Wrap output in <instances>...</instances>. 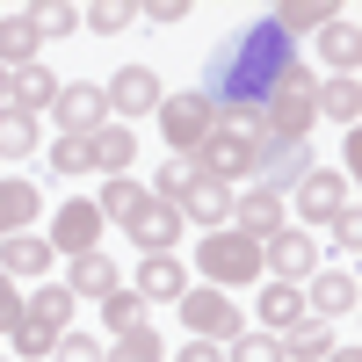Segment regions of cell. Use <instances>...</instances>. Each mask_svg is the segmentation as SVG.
Listing matches in <instances>:
<instances>
[{"instance_id":"22","label":"cell","mask_w":362,"mask_h":362,"mask_svg":"<svg viewBox=\"0 0 362 362\" xmlns=\"http://www.w3.org/2000/svg\"><path fill=\"white\" fill-rule=\"evenodd\" d=\"M37 51H44L37 22H29V15H0V73H22V66H37Z\"/></svg>"},{"instance_id":"15","label":"cell","mask_w":362,"mask_h":362,"mask_svg":"<svg viewBox=\"0 0 362 362\" xmlns=\"http://www.w3.org/2000/svg\"><path fill=\"white\" fill-rule=\"evenodd\" d=\"M305 174H312V145H261V167H254V181H261V189L290 196Z\"/></svg>"},{"instance_id":"23","label":"cell","mask_w":362,"mask_h":362,"mask_svg":"<svg viewBox=\"0 0 362 362\" xmlns=\"http://www.w3.org/2000/svg\"><path fill=\"white\" fill-rule=\"evenodd\" d=\"M138 203H153V196H145V181H131V174H109V181H102V196H95L102 225H131V218H138Z\"/></svg>"},{"instance_id":"35","label":"cell","mask_w":362,"mask_h":362,"mask_svg":"<svg viewBox=\"0 0 362 362\" xmlns=\"http://www.w3.org/2000/svg\"><path fill=\"white\" fill-rule=\"evenodd\" d=\"M29 22H37V37H73L80 29V8H66V0H44V8H29Z\"/></svg>"},{"instance_id":"21","label":"cell","mask_w":362,"mask_h":362,"mask_svg":"<svg viewBox=\"0 0 362 362\" xmlns=\"http://www.w3.org/2000/svg\"><path fill=\"white\" fill-rule=\"evenodd\" d=\"M37 210H44V189H37V181H22V174L0 181V239L29 232V218H37Z\"/></svg>"},{"instance_id":"20","label":"cell","mask_w":362,"mask_h":362,"mask_svg":"<svg viewBox=\"0 0 362 362\" xmlns=\"http://www.w3.org/2000/svg\"><path fill=\"white\" fill-rule=\"evenodd\" d=\"M181 290H189V268H181L174 254H145L138 261V297L145 305H174Z\"/></svg>"},{"instance_id":"41","label":"cell","mask_w":362,"mask_h":362,"mask_svg":"<svg viewBox=\"0 0 362 362\" xmlns=\"http://www.w3.org/2000/svg\"><path fill=\"white\" fill-rule=\"evenodd\" d=\"M138 15H145V22H153V29H160V22H181V15H189V0H145V8H138Z\"/></svg>"},{"instance_id":"31","label":"cell","mask_w":362,"mask_h":362,"mask_svg":"<svg viewBox=\"0 0 362 362\" xmlns=\"http://www.w3.org/2000/svg\"><path fill=\"white\" fill-rule=\"evenodd\" d=\"M66 290H73V297H109V290H116V261H109V254H80L73 276H66Z\"/></svg>"},{"instance_id":"18","label":"cell","mask_w":362,"mask_h":362,"mask_svg":"<svg viewBox=\"0 0 362 362\" xmlns=\"http://www.w3.org/2000/svg\"><path fill=\"white\" fill-rule=\"evenodd\" d=\"M58 254H51V239L44 232H15V239H0V276L8 283H29V276H44Z\"/></svg>"},{"instance_id":"26","label":"cell","mask_w":362,"mask_h":362,"mask_svg":"<svg viewBox=\"0 0 362 362\" xmlns=\"http://www.w3.org/2000/svg\"><path fill=\"white\" fill-rule=\"evenodd\" d=\"M261 319H268V334L283 341L290 326L305 319V290H297V283H268V290H261Z\"/></svg>"},{"instance_id":"29","label":"cell","mask_w":362,"mask_h":362,"mask_svg":"<svg viewBox=\"0 0 362 362\" xmlns=\"http://www.w3.org/2000/svg\"><path fill=\"white\" fill-rule=\"evenodd\" d=\"M145 312H153V305H145L138 290H109V297H102V326H109V341L138 334V326H145Z\"/></svg>"},{"instance_id":"12","label":"cell","mask_w":362,"mask_h":362,"mask_svg":"<svg viewBox=\"0 0 362 362\" xmlns=\"http://www.w3.org/2000/svg\"><path fill=\"white\" fill-rule=\"evenodd\" d=\"M268 261H276V283H305V276H319V247H312V239L305 232H276V239H261V268Z\"/></svg>"},{"instance_id":"6","label":"cell","mask_w":362,"mask_h":362,"mask_svg":"<svg viewBox=\"0 0 362 362\" xmlns=\"http://www.w3.org/2000/svg\"><path fill=\"white\" fill-rule=\"evenodd\" d=\"M153 116H160V138L174 145V160H189L196 145L218 131V109H210L196 87H189V95H160V109H153Z\"/></svg>"},{"instance_id":"2","label":"cell","mask_w":362,"mask_h":362,"mask_svg":"<svg viewBox=\"0 0 362 362\" xmlns=\"http://www.w3.org/2000/svg\"><path fill=\"white\" fill-rule=\"evenodd\" d=\"M261 109H218V131H210L196 153H189V167L203 174V181H254V167H261Z\"/></svg>"},{"instance_id":"36","label":"cell","mask_w":362,"mask_h":362,"mask_svg":"<svg viewBox=\"0 0 362 362\" xmlns=\"http://www.w3.org/2000/svg\"><path fill=\"white\" fill-rule=\"evenodd\" d=\"M225 362H283V341L276 334H239V341H225Z\"/></svg>"},{"instance_id":"8","label":"cell","mask_w":362,"mask_h":362,"mask_svg":"<svg viewBox=\"0 0 362 362\" xmlns=\"http://www.w3.org/2000/svg\"><path fill=\"white\" fill-rule=\"evenodd\" d=\"M51 254H66V261H80V254H102V210H95V196H73V203H58V218H51Z\"/></svg>"},{"instance_id":"43","label":"cell","mask_w":362,"mask_h":362,"mask_svg":"<svg viewBox=\"0 0 362 362\" xmlns=\"http://www.w3.org/2000/svg\"><path fill=\"white\" fill-rule=\"evenodd\" d=\"M326 362H362V355H355V348H334V355H326Z\"/></svg>"},{"instance_id":"13","label":"cell","mask_w":362,"mask_h":362,"mask_svg":"<svg viewBox=\"0 0 362 362\" xmlns=\"http://www.w3.org/2000/svg\"><path fill=\"white\" fill-rule=\"evenodd\" d=\"M232 232H247L254 247H261V239H276V232H283V196L261 189V181H254L247 196H232Z\"/></svg>"},{"instance_id":"37","label":"cell","mask_w":362,"mask_h":362,"mask_svg":"<svg viewBox=\"0 0 362 362\" xmlns=\"http://www.w3.org/2000/svg\"><path fill=\"white\" fill-rule=\"evenodd\" d=\"M80 22H87V29H102V37H116V29H131V22H138V8H131V0H95Z\"/></svg>"},{"instance_id":"9","label":"cell","mask_w":362,"mask_h":362,"mask_svg":"<svg viewBox=\"0 0 362 362\" xmlns=\"http://www.w3.org/2000/svg\"><path fill=\"white\" fill-rule=\"evenodd\" d=\"M283 203H297V210H305L312 225H334L341 210L355 203V189H348V174H334V167H312V174L297 181V189H290Z\"/></svg>"},{"instance_id":"33","label":"cell","mask_w":362,"mask_h":362,"mask_svg":"<svg viewBox=\"0 0 362 362\" xmlns=\"http://www.w3.org/2000/svg\"><path fill=\"white\" fill-rule=\"evenodd\" d=\"M189 189H196V167H189V160H160V174H153V189H145V196H153V203H181Z\"/></svg>"},{"instance_id":"7","label":"cell","mask_w":362,"mask_h":362,"mask_svg":"<svg viewBox=\"0 0 362 362\" xmlns=\"http://www.w3.org/2000/svg\"><path fill=\"white\" fill-rule=\"evenodd\" d=\"M174 312H181V326H189L196 341H218V348L239 341V312H232V297H225V290H210V283H203V290L189 283V290L174 297Z\"/></svg>"},{"instance_id":"5","label":"cell","mask_w":362,"mask_h":362,"mask_svg":"<svg viewBox=\"0 0 362 362\" xmlns=\"http://www.w3.org/2000/svg\"><path fill=\"white\" fill-rule=\"evenodd\" d=\"M196 268L210 276V290H232V283H254L261 276V247L247 232H203V247H196Z\"/></svg>"},{"instance_id":"4","label":"cell","mask_w":362,"mask_h":362,"mask_svg":"<svg viewBox=\"0 0 362 362\" xmlns=\"http://www.w3.org/2000/svg\"><path fill=\"white\" fill-rule=\"evenodd\" d=\"M66 319H73V290L66 283H44L37 297H22V319H15V362H44V348L66 341Z\"/></svg>"},{"instance_id":"24","label":"cell","mask_w":362,"mask_h":362,"mask_svg":"<svg viewBox=\"0 0 362 362\" xmlns=\"http://www.w3.org/2000/svg\"><path fill=\"white\" fill-rule=\"evenodd\" d=\"M319 51H326V66H334V73H348V80H355V58H362L355 15H326V29H319Z\"/></svg>"},{"instance_id":"40","label":"cell","mask_w":362,"mask_h":362,"mask_svg":"<svg viewBox=\"0 0 362 362\" xmlns=\"http://www.w3.org/2000/svg\"><path fill=\"white\" fill-rule=\"evenodd\" d=\"M15 319H22V290L0 276V334H15Z\"/></svg>"},{"instance_id":"44","label":"cell","mask_w":362,"mask_h":362,"mask_svg":"<svg viewBox=\"0 0 362 362\" xmlns=\"http://www.w3.org/2000/svg\"><path fill=\"white\" fill-rule=\"evenodd\" d=\"M0 109H8V73H0Z\"/></svg>"},{"instance_id":"1","label":"cell","mask_w":362,"mask_h":362,"mask_svg":"<svg viewBox=\"0 0 362 362\" xmlns=\"http://www.w3.org/2000/svg\"><path fill=\"white\" fill-rule=\"evenodd\" d=\"M290 66H297V37H283L276 15H261V22L232 29V37L210 51V66H203V87H196V95H203L210 109H261V102L283 87Z\"/></svg>"},{"instance_id":"10","label":"cell","mask_w":362,"mask_h":362,"mask_svg":"<svg viewBox=\"0 0 362 362\" xmlns=\"http://www.w3.org/2000/svg\"><path fill=\"white\" fill-rule=\"evenodd\" d=\"M102 116H109V102H102V80H66V87H58V102H51V124L66 131V138L102 131Z\"/></svg>"},{"instance_id":"14","label":"cell","mask_w":362,"mask_h":362,"mask_svg":"<svg viewBox=\"0 0 362 362\" xmlns=\"http://www.w3.org/2000/svg\"><path fill=\"white\" fill-rule=\"evenodd\" d=\"M355 268H319V276H312V290H305V312L312 319H348L355 312Z\"/></svg>"},{"instance_id":"3","label":"cell","mask_w":362,"mask_h":362,"mask_svg":"<svg viewBox=\"0 0 362 362\" xmlns=\"http://www.w3.org/2000/svg\"><path fill=\"white\" fill-rule=\"evenodd\" d=\"M312 87H319V73L297 58V66L283 73V87L261 102V138H268V145H305V138H312V124H319Z\"/></svg>"},{"instance_id":"19","label":"cell","mask_w":362,"mask_h":362,"mask_svg":"<svg viewBox=\"0 0 362 362\" xmlns=\"http://www.w3.org/2000/svg\"><path fill=\"white\" fill-rule=\"evenodd\" d=\"M58 80L51 66H22V73H8V109H22V116H44L51 102H58Z\"/></svg>"},{"instance_id":"11","label":"cell","mask_w":362,"mask_h":362,"mask_svg":"<svg viewBox=\"0 0 362 362\" xmlns=\"http://www.w3.org/2000/svg\"><path fill=\"white\" fill-rule=\"evenodd\" d=\"M102 102H109L116 116H153V109H160V73H153V66H116L109 87H102Z\"/></svg>"},{"instance_id":"27","label":"cell","mask_w":362,"mask_h":362,"mask_svg":"<svg viewBox=\"0 0 362 362\" xmlns=\"http://www.w3.org/2000/svg\"><path fill=\"white\" fill-rule=\"evenodd\" d=\"M312 109L334 116V124H355V116H362V87H355L348 73H334L326 87H312Z\"/></svg>"},{"instance_id":"30","label":"cell","mask_w":362,"mask_h":362,"mask_svg":"<svg viewBox=\"0 0 362 362\" xmlns=\"http://www.w3.org/2000/svg\"><path fill=\"white\" fill-rule=\"evenodd\" d=\"M37 138H44V124H37V116L0 109V160H29V153H37Z\"/></svg>"},{"instance_id":"39","label":"cell","mask_w":362,"mask_h":362,"mask_svg":"<svg viewBox=\"0 0 362 362\" xmlns=\"http://www.w3.org/2000/svg\"><path fill=\"white\" fill-rule=\"evenodd\" d=\"M51 355H58V362H102V341H87V334H66Z\"/></svg>"},{"instance_id":"34","label":"cell","mask_w":362,"mask_h":362,"mask_svg":"<svg viewBox=\"0 0 362 362\" xmlns=\"http://www.w3.org/2000/svg\"><path fill=\"white\" fill-rule=\"evenodd\" d=\"M102 362H167V348H160V334H153V326H138V334L109 341V355H102Z\"/></svg>"},{"instance_id":"17","label":"cell","mask_w":362,"mask_h":362,"mask_svg":"<svg viewBox=\"0 0 362 362\" xmlns=\"http://www.w3.org/2000/svg\"><path fill=\"white\" fill-rule=\"evenodd\" d=\"M124 232H131L138 254H167L174 239H181V210H174V203H138V218H131Z\"/></svg>"},{"instance_id":"16","label":"cell","mask_w":362,"mask_h":362,"mask_svg":"<svg viewBox=\"0 0 362 362\" xmlns=\"http://www.w3.org/2000/svg\"><path fill=\"white\" fill-rule=\"evenodd\" d=\"M174 210H181V225H203V232H225V225H232V189H225V181H203V174H196V189L181 196Z\"/></svg>"},{"instance_id":"42","label":"cell","mask_w":362,"mask_h":362,"mask_svg":"<svg viewBox=\"0 0 362 362\" xmlns=\"http://www.w3.org/2000/svg\"><path fill=\"white\" fill-rule=\"evenodd\" d=\"M174 362H225V348H218V341H189Z\"/></svg>"},{"instance_id":"25","label":"cell","mask_w":362,"mask_h":362,"mask_svg":"<svg viewBox=\"0 0 362 362\" xmlns=\"http://www.w3.org/2000/svg\"><path fill=\"white\" fill-rule=\"evenodd\" d=\"M326 355H334V326L326 319H297L283 334V362H326Z\"/></svg>"},{"instance_id":"28","label":"cell","mask_w":362,"mask_h":362,"mask_svg":"<svg viewBox=\"0 0 362 362\" xmlns=\"http://www.w3.org/2000/svg\"><path fill=\"white\" fill-rule=\"evenodd\" d=\"M131 160H138V138L124 124H102L95 131V174H131Z\"/></svg>"},{"instance_id":"32","label":"cell","mask_w":362,"mask_h":362,"mask_svg":"<svg viewBox=\"0 0 362 362\" xmlns=\"http://www.w3.org/2000/svg\"><path fill=\"white\" fill-rule=\"evenodd\" d=\"M51 174H95V131H87V138H58L51 145Z\"/></svg>"},{"instance_id":"38","label":"cell","mask_w":362,"mask_h":362,"mask_svg":"<svg viewBox=\"0 0 362 362\" xmlns=\"http://www.w3.org/2000/svg\"><path fill=\"white\" fill-rule=\"evenodd\" d=\"M334 247H341V254H355V247H362V210H355V203L334 218Z\"/></svg>"}]
</instances>
